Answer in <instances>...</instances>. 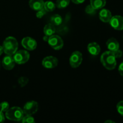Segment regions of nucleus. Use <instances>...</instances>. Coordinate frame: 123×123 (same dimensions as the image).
<instances>
[{
    "label": "nucleus",
    "mask_w": 123,
    "mask_h": 123,
    "mask_svg": "<svg viewBox=\"0 0 123 123\" xmlns=\"http://www.w3.org/2000/svg\"><path fill=\"white\" fill-rule=\"evenodd\" d=\"M44 33L45 34V36H51L52 35L54 34V33L55 32V26L54 25H52V24H48L47 25H46L44 27Z\"/></svg>",
    "instance_id": "nucleus-17"
},
{
    "label": "nucleus",
    "mask_w": 123,
    "mask_h": 123,
    "mask_svg": "<svg viewBox=\"0 0 123 123\" xmlns=\"http://www.w3.org/2000/svg\"><path fill=\"white\" fill-rule=\"evenodd\" d=\"M9 109V104L7 102H3L0 103V111L2 112H6Z\"/></svg>",
    "instance_id": "nucleus-23"
},
{
    "label": "nucleus",
    "mask_w": 123,
    "mask_h": 123,
    "mask_svg": "<svg viewBox=\"0 0 123 123\" xmlns=\"http://www.w3.org/2000/svg\"><path fill=\"white\" fill-rule=\"evenodd\" d=\"M15 61H14L12 55H7L4 57L2 61V66L7 70H10L14 68L15 66Z\"/></svg>",
    "instance_id": "nucleus-11"
},
{
    "label": "nucleus",
    "mask_w": 123,
    "mask_h": 123,
    "mask_svg": "<svg viewBox=\"0 0 123 123\" xmlns=\"http://www.w3.org/2000/svg\"><path fill=\"white\" fill-rule=\"evenodd\" d=\"M1 62H0V69H1Z\"/></svg>",
    "instance_id": "nucleus-34"
},
{
    "label": "nucleus",
    "mask_w": 123,
    "mask_h": 123,
    "mask_svg": "<svg viewBox=\"0 0 123 123\" xmlns=\"http://www.w3.org/2000/svg\"><path fill=\"white\" fill-rule=\"evenodd\" d=\"M71 1L76 4H80L83 3L85 0H71Z\"/></svg>",
    "instance_id": "nucleus-30"
},
{
    "label": "nucleus",
    "mask_w": 123,
    "mask_h": 123,
    "mask_svg": "<svg viewBox=\"0 0 123 123\" xmlns=\"http://www.w3.org/2000/svg\"><path fill=\"white\" fill-rule=\"evenodd\" d=\"M18 83L22 87L25 86L28 83V79L26 77H20L18 79Z\"/></svg>",
    "instance_id": "nucleus-22"
},
{
    "label": "nucleus",
    "mask_w": 123,
    "mask_h": 123,
    "mask_svg": "<svg viewBox=\"0 0 123 123\" xmlns=\"http://www.w3.org/2000/svg\"><path fill=\"white\" fill-rule=\"evenodd\" d=\"M22 123H35L34 118L30 115H26L25 117L24 116L23 118L22 119Z\"/></svg>",
    "instance_id": "nucleus-21"
},
{
    "label": "nucleus",
    "mask_w": 123,
    "mask_h": 123,
    "mask_svg": "<svg viewBox=\"0 0 123 123\" xmlns=\"http://www.w3.org/2000/svg\"><path fill=\"white\" fill-rule=\"evenodd\" d=\"M87 49L88 52L94 56L98 55L100 52V47L98 45V44H97L96 42H92V43H89Z\"/></svg>",
    "instance_id": "nucleus-14"
},
{
    "label": "nucleus",
    "mask_w": 123,
    "mask_h": 123,
    "mask_svg": "<svg viewBox=\"0 0 123 123\" xmlns=\"http://www.w3.org/2000/svg\"><path fill=\"white\" fill-rule=\"evenodd\" d=\"M44 2L43 0H30V7L34 10L38 11L43 8Z\"/></svg>",
    "instance_id": "nucleus-15"
},
{
    "label": "nucleus",
    "mask_w": 123,
    "mask_h": 123,
    "mask_svg": "<svg viewBox=\"0 0 123 123\" xmlns=\"http://www.w3.org/2000/svg\"><path fill=\"white\" fill-rule=\"evenodd\" d=\"M105 123H114L115 122L113 121H111V120H107V121H106L105 122Z\"/></svg>",
    "instance_id": "nucleus-33"
},
{
    "label": "nucleus",
    "mask_w": 123,
    "mask_h": 123,
    "mask_svg": "<svg viewBox=\"0 0 123 123\" xmlns=\"http://www.w3.org/2000/svg\"><path fill=\"white\" fill-rule=\"evenodd\" d=\"M70 0H56V5L58 8H64L69 5Z\"/></svg>",
    "instance_id": "nucleus-20"
},
{
    "label": "nucleus",
    "mask_w": 123,
    "mask_h": 123,
    "mask_svg": "<svg viewBox=\"0 0 123 123\" xmlns=\"http://www.w3.org/2000/svg\"><path fill=\"white\" fill-rule=\"evenodd\" d=\"M24 112L19 107H13L6 112V117L8 120L14 121L22 120L24 116Z\"/></svg>",
    "instance_id": "nucleus-3"
},
{
    "label": "nucleus",
    "mask_w": 123,
    "mask_h": 123,
    "mask_svg": "<svg viewBox=\"0 0 123 123\" xmlns=\"http://www.w3.org/2000/svg\"><path fill=\"white\" fill-rule=\"evenodd\" d=\"M96 10L94 9V8L91 6V4L88 5V6L86 7V8H85V12H86V13H88V14H94L95 12H96Z\"/></svg>",
    "instance_id": "nucleus-25"
},
{
    "label": "nucleus",
    "mask_w": 123,
    "mask_h": 123,
    "mask_svg": "<svg viewBox=\"0 0 123 123\" xmlns=\"http://www.w3.org/2000/svg\"><path fill=\"white\" fill-rule=\"evenodd\" d=\"M43 8L46 12H53L56 8V5L52 1H48L44 2Z\"/></svg>",
    "instance_id": "nucleus-19"
},
{
    "label": "nucleus",
    "mask_w": 123,
    "mask_h": 123,
    "mask_svg": "<svg viewBox=\"0 0 123 123\" xmlns=\"http://www.w3.org/2000/svg\"><path fill=\"white\" fill-rule=\"evenodd\" d=\"M118 72L120 74H121L122 76H123V62L122 63L120 64V66L118 67Z\"/></svg>",
    "instance_id": "nucleus-28"
},
{
    "label": "nucleus",
    "mask_w": 123,
    "mask_h": 123,
    "mask_svg": "<svg viewBox=\"0 0 123 123\" xmlns=\"http://www.w3.org/2000/svg\"><path fill=\"white\" fill-rule=\"evenodd\" d=\"M13 57L16 63L18 64H22L28 61L30 59V54L26 50H17L15 54H13Z\"/></svg>",
    "instance_id": "nucleus-4"
},
{
    "label": "nucleus",
    "mask_w": 123,
    "mask_h": 123,
    "mask_svg": "<svg viewBox=\"0 0 123 123\" xmlns=\"http://www.w3.org/2000/svg\"><path fill=\"white\" fill-rule=\"evenodd\" d=\"M2 47L6 55H13L18 50V43L14 37L10 36L4 40Z\"/></svg>",
    "instance_id": "nucleus-2"
},
{
    "label": "nucleus",
    "mask_w": 123,
    "mask_h": 123,
    "mask_svg": "<svg viewBox=\"0 0 123 123\" xmlns=\"http://www.w3.org/2000/svg\"><path fill=\"white\" fill-rule=\"evenodd\" d=\"M48 39H49V37H48V36H45L44 37H43V40L45 41V42H48Z\"/></svg>",
    "instance_id": "nucleus-31"
},
{
    "label": "nucleus",
    "mask_w": 123,
    "mask_h": 123,
    "mask_svg": "<svg viewBox=\"0 0 123 123\" xmlns=\"http://www.w3.org/2000/svg\"><path fill=\"white\" fill-rule=\"evenodd\" d=\"M50 24L54 26H58L61 25L62 22V19L61 16L59 14H54L50 18Z\"/></svg>",
    "instance_id": "nucleus-18"
},
{
    "label": "nucleus",
    "mask_w": 123,
    "mask_h": 123,
    "mask_svg": "<svg viewBox=\"0 0 123 123\" xmlns=\"http://www.w3.org/2000/svg\"><path fill=\"white\" fill-rule=\"evenodd\" d=\"M100 61L103 66L109 70H114L116 67V58L112 52L109 50L103 53L101 56Z\"/></svg>",
    "instance_id": "nucleus-1"
},
{
    "label": "nucleus",
    "mask_w": 123,
    "mask_h": 123,
    "mask_svg": "<svg viewBox=\"0 0 123 123\" xmlns=\"http://www.w3.org/2000/svg\"><path fill=\"white\" fill-rule=\"evenodd\" d=\"M2 53H3V49H2V47L0 46V55H1Z\"/></svg>",
    "instance_id": "nucleus-32"
},
{
    "label": "nucleus",
    "mask_w": 123,
    "mask_h": 123,
    "mask_svg": "<svg viewBox=\"0 0 123 123\" xmlns=\"http://www.w3.org/2000/svg\"><path fill=\"white\" fill-rule=\"evenodd\" d=\"M117 109L118 111V112L123 116V101H120L118 103L117 105Z\"/></svg>",
    "instance_id": "nucleus-24"
},
{
    "label": "nucleus",
    "mask_w": 123,
    "mask_h": 123,
    "mask_svg": "<svg viewBox=\"0 0 123 123\" xmlns=\"http://www.w3.org/2000/svg\"><path fill=\"white\" fill-rule=\"evenodd\" d=\"M111 25L113 28L117 30H123V17L117 15L112 17L109 21Z\"/></svg>",
    "instance_id": "nucleus-8"
},
{
    "label": "nucleus",
    "mask_w": 123,
    "mask_h": 123,
    "mask_svg": "<svg viewBox=\"0 0 123 123\" xmlns=\"http://www.w3.org/2000/svg\"><path fill=\"white\" fill-rule=\"evenodd\" d=\"M112 13L109 10L102 9L99 13V18L103 22H109L112 18Z\"/></svg>",
    "instance_id": "nucleus-13"
},
{
    "label": "nucleus",
    "mask_w": 123,
    "mask_h": 123,
    "mask_svg": "<svg viewBox=\"0 0 123 123\" xmlns=\"http://www.w3.org/2000/svg\"><path fill=\"white\" fill-rule=\"evenodd\" d=\"M46 13V11L44 10V8H42V9L41 10H39L37 11V13H36V16H37V18H39V19H40V18H42V17L44 16V14Z\"/></svg>",
    "instance_id": "nucleus-26"
},
{
    "label": "nucleus",
    "mask_w": 123,
    "mask_h": 123,
    "mask_svg": "<svg viewBox=\"0 0 123 123\" xmlns=\"http://www.w3.org/2000/svg\"><path fill=\"white\" fill-rule=\"evenodd\" d=\"M112 52L114 53V55H115L116 58H118L121 57L123 55V52L121 50H120V49H118V50H116L115 52Z\"/></svg>",
    "instance_id": "nucleus-27"
},
{
    "label": "nucleus",
    "mask_w": 123,
    "mask_h": 123,
    "mask_svg": "<svg viewBox=\"0 0 123 123\" xmlns=\"http://www.w3.org/2000/svg\"><path fill=\"white\" fill-rule=\"evenodd\" d=\"M5 120V116L3 114V112L0 111V123L4 122Z\"/></svg>",
    "instance_id": "nucleus-29"
},
{
    "label": "nucleus",
    "mask_w": 123,
    "mask_h": 123,
    "mask_svg": "<svg viewBox=\"0 0 123 123\" xmlns=\"http://www.w3.org/2000/svg\"><path fill=\"white\" fill-rule=\"evenodd\" d=\"M106 46L109 51L115 52L120 48V44L115 38H111L106 42Z\"/></svg>",
    "instance_id": "nucleus-12"
},
{
    "label": "nucleus",
    "mask_w": 123,
    "mask_h": 123,
    "mask_svg": "<svg viewBox=\"0 0 123 123\" xmlns=\"http://www.w3.org/2000/svg\"><path fill=\"white\" fill-rule=\"evenodd\" d=\"M106 3V0H90V4L96 10L103 8L105 6Z\"/></svg>",
    "instance_id": "nucleus-16"
},
{
    "label": "nucleus",
    "mask_w": 123,
    "mask_h": 123,
    "mask_svg": "<svg viewBox=\"0 0 123 123\" xmlns=\"http://www.w3.org/2000/svg\"><path fill=\"white\" fill-rule=\"evenodd\" d=\"M82 61V55L79 51H74L70 57V65L73 68L78 67Z\"/></svg>",
    "instance_id": "nucleus-6"
},
{
    "label": "nucleus",
    "mask_w": 123,
    "mask_h": 123,
    "mask_svg": "<svg viewBox=\"0 0 123 123\" xmlns=\"http://www.w3.org/2000/svg\"><path fill=\"white\" fill-rule=\"evenodd\" d=\"M48 43L55 50H60L63 47V40L58 35H52L49 36L48 39Z\"/></svg>",
    "instance_id": "nucleus-5"
},
{
    "label": "nucleus",
    "mask_w": 123,
    "mask_h": 123,
    "mask_svg": "<svg viewBox=\"0 0 123 123\" xmlns=\"http://www.w3.org/2000/svg\"><path fill=\"white\" fill-rule=\"evenodd\" d=\"M58 59L52 56H49L44 58L42 61V65L46 68H53L57 66Z\"/></svg>",
    "instance_id": "nucleus-9"
},
{
    "label": "nucleus",
    "mask_w": 123,
    "mask_h": 123,
    "mask_svg": "<svg viewBox=\"0 0 123 123\" xmlns=\"http://www.w3.org/2000/svg\"><path fill=\"white\" fill-rule=\"evenodd\" d=\"M38 103L35 101H30L24 105L23 111L26 115H32L38 111Z\"/></svg>",
    "instance_id": "nucleus-7"
},
{
    "label": "nucleus",
    "mask_w": 123,
    "mask_h": 123,
    "mask_svg": "<svg viewBox=\"0 0 123 123\" xmlns=\"http://www.w3.org/2000/svg\"><path fill=\"white\" fill-rule=\"evenodd\" d=\"M22 45L28 50H33L37 47V42L33 38L30 37H25L22 40Z\"/></svg>",
    "instance_id": "nucleus-10"
}]
</instances>
